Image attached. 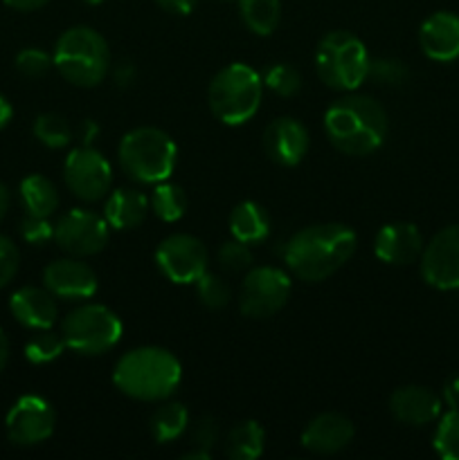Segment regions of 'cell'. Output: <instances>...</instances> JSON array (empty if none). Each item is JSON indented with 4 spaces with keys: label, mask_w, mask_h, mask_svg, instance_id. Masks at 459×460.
<instances>
[{
    "label": "cell",
    "mask_w": 459,
    "mask_h": 460,
    "mask_svg": "<svg viewBox=\"0 0 459 460\" xmlns=\"http://www.w3.org/2000/svg\"><path fill=\"white\" fill-rule=\"evenodd\" d=\"M356 245L358 238L346 225H310L292 234L284 247V261L297 279L306 283H320L349 263Z\"/></svg>",
    "instance_id": "obj_1"
},
{
    "label": "cell",
    "mask_w": 459,
    "mask_h": 460,
    "mask_svg": "<svg viewBox=\"0 0 459 460\" xmlns=\"http://www.w3.org/2000/svg\"><path fill=\"white\" fill-rule=\"evenodd\" d=\"M390 119L381 103L367 94L346 93L324 112V133L340 153L364 157L385 142Z\"/></svg>",
    "instance_id": "obj_2"
},
{
    "label": "cell",
    "mask_w": 459,
    "mask_h": 460,
    "mask_svg": "<svg viewBox=\"0 0 459 460\" xmlns=\"http://www.w3.org/2000/svg\"><path fill=\"white\" fill-rule=\"evenodd\" d=\"M183 367L174 353L158 346L133 349L115 364L112 385L140 402L166 400L180 385Z\"/></svg>",
    "instance_id": "obj_3"
},
{
    "label": "cell",
    "mask_w": 459,
    "mask_h": 460,
    "mask_svg": "<svg viewBox=\"0 0 459 460\" xmlns=\"http://www.w3.org/2000/svg\"><path fill=\"white\" fill-rule=\"evenodd\" d=\"M52 63L68 84L76 88H94L111 67V52L106 39L97 30L76 25L58 36Z\"/></svg>",
    "instance_id": "obj_4"
},
{
    "label": "cell",
    "mask_w": 459,
    "mask_h": 460,
    "mask_svg": "<svg viewBox=\"0 0 459 460\" xmlns=\"http://www.w3.org/2000/svg\"><path fill=\"white\" fill-rule=\"evenodd\" d=\"M264 94V79L246 63H230L216 72L207 88L210 111L220 124L241 126L256 115Z\"/></svg>",
    "instance_id": "obj_5"
},
{
    "label": "cell",
    "mask_w": 459,
    "mask_h": 460,
    "mask_svg": "<svg viewBox=\"0 0 459 460\" xmlns=\"http://www.w3.org/2000/svg\"><path fill=\"white\" fill-rule=\"evenodd\" d=\"M117 160L130 180L140 184H158L174 173L178 148L165 130L142 126L122 137Z\"/></svg>",
    "instance_id": "obj_6"
},
{
    "label": "cell",
    "mask_w": 459,
    "mask_h": 460,
    "mask_svg": "<svg viewBox=\"0 0 459 460\" xmlns=\"http://www.w3.org/2000/svg\"><path fill=\"white\" fill-rule=\"evenodd\" d=\"M369 54L363 40L346 30L328 31L315 49V70L322 84L354 93L369 79Z\"/></svg>",
    "instance_id": "obj_7"
},
{
    "label": "cell",
    "mask_w": 459,
    "mask_h": 460,
    "mask_svg": "<svg viewBox=\"0 0 459 460\" xmlns=\"http://www.w3.org/2000/svg\"><path fill=\"white\" fill-rule=\"evenodd\" d=\"M120 317L102 304H86L66 314L61 322V337L66 349L79 355H102L115 349L122 340Z\"/></svg>",
    "instance_id": "obj_8"
},
{
    "label": "cell",
    "mask_w": 459,
    "mask_h": 460,
    "mask_svg": "<svg viewBox=\"0 0 459 460\" xmlns=\"http://www.w3.org/2000/svg\"><path fill=\"white\" fill-rule=\"evenodd\" d=\"M291 299V279L284 270L261 265L248 270L241 283L238 308L250 319H268Z\"/></svg>",
    "instance_id": "obj_9"
},
{
    "label": "cell",
    "mask_w": 459,
    "mask_h": 460,
    "mask_svg": "<svg viewBox=\"0 0 459 460\" xmlns=\"http://www.w3.org/2000/svg\"><path fill=\"white\" fill-rule=\"evenodd\" d=\"M63 178L76 198L86 202H99L106 200L111 193L112 169L97 148L81 144L79 148H72L70 155L66 157Z\"/></svg>",
    "instance_id": "obj_10"
},
{
    "label": "cell",
    "mask_w": 459,
    "mask_h": 460,
    "mask_svg": "<svg viewBox=\"0 0 459 460\" xmlns=\"http://www.w3.org/2000/svg\"><path fill=\"white\" fill-rule=\"evenodd\" d=\"M108 236H111V225L104 216L90 209H72L54 225L52 238L66 254L81 259V256L99 254L108 245Z\"/></svg>",
    "instance_id": "obj_11"
},
{
    "label": "cell",
    "mask_w": 459,
    "mask_h": 460,
    "mask_svg": "<svg viewBox=\"0 0 459 460\" xmlns=\"http://www.w3.org/2000/svg\"><path fill=\"white\" fill-rule=\"evenodd\" d=\"M207 247L192 234H171L156 250L158 270L178 286L196 283L207 272Z\"/></svg>",
    "instance_id": "obj_12"
},
{
    "label": "cell",
    "mask_w": 459,
    "mask_h": 460,
    "mask_svg": "<svg viewBox=\"0 0 459 460\" xmlns=\"http://www.w3.org/2000/svg\"><path fill=\"white\" fill-rule=\"evenodd\" d=\"M54 425H57V416H54L52 404L40 395L18 398L4 420L9 440L18 447L45 443L54 434Z\"/></svg>",
    "instance_id": "obj_13"
},
{
    "label": "cell",
    "mask_w": 459,
    "mask_h": 460,
    "mask_svg": "<svg viewBox=\"0 0 459 460\" xmlns=\"http://www.w3.org/2000/svg\"><path fill=\"white\" fill-rule=\"evenodd\" d=\"M421 277L436 290H459V225L430 238L421 254Z\"/></svg>",
    "instance_id": "obj_14"
},
{
    "label": "cell",
    "mask_w": 459,
    "mask_h": 460,
    "mask_svg": "<svg viewBox=\"0 0 459 460\" xmlns=\"http://www.w3.org/2000/svg\"><path fill=\"white\" fill-rule=\"evenodd\" d=\"M43 286L57 299L81 301L97 292V274L90 265L76 259H58L43 270Z\"/></svg>",
    "instance_id": "obj_15"
},
{
    "label": "cell",
    "mask_w": 459,
    "mask_h": 460,
    "mask_svg": "<svg viewBox=\"0 0 459 460\" xmlns=\"http://www.w3.org/2000/svg\"><path fill=\"white\" fill-rule=\"evenodd\" d=\"M309 130L292 117H277L264 130L266 155L279 166H295L309 153Z\"/></svg>",
    "instance_id": "obj_16"
},
{
    "label": "cell",
    "mask_w": 459,
    "mask_h": 460,
    "mask_svg": "<svg viewBox=\"0 0 459 460\" xmlns=\"http://www.w3.org/2000/svg\"><path fill=\"white\" fill-rule=\"evenodd\" d=\"M423 234L414 223H387L374 238V252L387 265H410L423 254Z\"/></svg>",
    "instance_id": "obj_17"
},
{
    "label": "cell",
    "mask_w": 459,
    "mask_h": 460,
    "mask_svg": "<svg viewBox=\"0 0 459 460\" xmlns=\"http://www.w3.org/2000/svg\"><path fill=\"white\" fill-rule=\"evenodd\" d=\"M423 54L432 61L448 63L459 58V16L453 12H436L423 21L418 30Z\"/></svg>",
    "instance_id": "obj_18"
},
{
    "label": "cell",
    "mask_w": 459,
    "mask_h": 460,
    "mask_svg": "<svg viewBox=\"0 0 459 460\" xmlns=\"http://www.w3.org/2000/svg\"><path fill=\"white\" fill-rule=\"evenodd\" d=\"M441 398L426 386H400L392 394L390 411L399 422L410 427H423L441 416Z\"/></svg>",
    "instance_id": "obj_19"
},
{
    "label": "cell",
    "mask_w": 459,
    "mask_h": 460,
    "mask_svg": "<svg viewBox=\"0 0 459 460\" xmlns=\"http://www.w3.org/2000/svg\"><path fill=\"white\" fill-rule=\"evenodd\" d=\"M354 422L340 413H320L302 431V445L313 454H338L354 440Z\"/></svg>",
    "instance_id": "obj_20"
},
{
    "label": "cell",
    "mask_w": 459,
    "mask_h": 460,
    "mask_svg": "<svg viewBox=\"0 0 459 460\" xmlns=\"http://www.w3.org/2000/svg\"><path fill=\"white\" fill-rule=\"evenodd\" d=\"M57 296L48 290V288H34L25 286L16 290L9 299V310L16 317L18 323L32 331H45L52 328L57 322Z\"/></svg>",
    "instance_id": "obj_21"
},
{
    "label": "cell",
    "mask_w": 459,
    "mask_h": 460,
    "mask_svg": "<svg viewBox=\"0 0 459 460\" xmlns=\"http://www.w3.org/2000/svg\"><path fill=\"white\" fill-rule=\"evenodd\" d=\"M148 209V198L138 189H115L104 202V218L112 229H135L144 223Z\"/></svg>",
    "instance_id": "obj_22"
},
{
    "label": "cell",
    "mask_w": 459,
    "mask_h": 460,
    "mask_svg": "<svg viewBox=\"0 0 459 460\" xmlns=\"http://www.w3.org/2000/svg\"><path fill=\"white\" fill-rule=\"evenodd\" d=\"M230 232L237 241L248 243V245H256V243L266 241L270 232V216L259 202L243 200L230 214Z\"/></svg>",
    "instance_id": "obj_23"
},
{
    "label": "cell",
    "mask_w": 459,
    "mask_h": 460,
    "mask_svg": "<svg viewBox=\"0 0 459 460\" xmlns=\"http://www.w3.org/2000/svg\"><path fill=\"white\" fill-rule=\"evenodd\" d=\"M21 200L27 214L50 218L58 207V191L45 175H27L21 182Z\"/></svg>",
    "instance_id": "obj_24"
},
{
    "label": "cell",
    "mask_w": 459,
    "mask_h": 460,
    "mask_svg": "<svg viewBox=\"0 0 459 460\" xmlns=\"http://www.w3.org/2000/svg\"><path fill=\"white\" fill-rule=\"evenodd\" d=\"M264 427L256 420H243L230 431L225 454L232 460H256L264 454Z\"/></svg>",
    "instance_id": "obj_25"
},
{
    "label": "cell",
    "mask_w": 459,
    "mask_h": 460,
    "mask_svg": "<svg viewBox=\"0 0 459 460\" xmlns=\"http://www.w3.org/2000/svg\"><path fill=\"white\" fill-rule=\"evenodd\" d=\"M238 13L252 34L270 36L282 21V3L279 0H238Z\"/></svg>",
    "instance_id": "obj_26"
},
{
    "label": "cell",
    "mask_w": 459,
    "mask_h": 460,
    "mask_svg": "<svg viewBox=\"0 0 459 460\" xmlns=\"http://www.w3.org/2000/svg\"><path fill=\"white\" fill-rule=\"evenodd\" d=\"M189 427V411L180 402H166L151 416V436L156 443H174Z\"/></svg>",
    "instance_id": "obj_27"
},
{
    "label": "cell",
    "mask_w": 459,
    "mask_h": 460,
    "mask_svg": "<svg viewBox=\"0 0 459 460\" xmlns=\"http://www.w3.org/2000/svg\"><path fill=\"white\" fill-rule=\"evenodd\" d=\"M187 193L183 187L171 182H158L153 189L151 198H148V205H151L153 214L158 216L165 223H176L184 216L187 211Z\"/></svg>",
    "instance_id": "obj_28"
},
{
    "label": "cell",
    "mask_w": 459,
    "mask_h": 460,
    "mask_svg": "<svg viewBox=\"0 0 459 460\" xmlns=\"http://www.w3.org/2000/svg\"><path fill=\"white\" fill-rule=\"evenodd\" d=\"M34 137L48 148H63L72 142V128L66 117L57 112H43L34 121Z\"/></svg>",
    "instance_id": "obj_29"
},
{
    "label": "cell",
    "mask_w": 459,
    "mask_h": 460,
    "mask_svg": "<svg viewBox=\"0 0 459 460\" xmlns=\"http://www.w3.org/2000/svg\"><path fill=\"white\" fill-rule=\"evenodd\" d=\"M66 349V341L61 335H54L50 328L39 331L25 344V358L32 364H50L58 358Z\"/></svg>",
    "instance_id": "obj_30"
},
{
    "label": "cell",
    "mask_w": 459,
    "mask_h": 460,
    "mask_svg": "<svg viewBox=\"0 0 459 460\" xmlns=\"http://www.w3.org/2000/svg\"><path fill=\"white\" fill-rule=\"evenodd\" d=\"M435 449L441 458L459 460V409H450L439 418L435 431Z\"/></svg>",
    "instance_id": "obj_31"
},
{
    "label": "cell",
    "mask_w": 459,
    "mask_h": 460,
    "mask_svg": "<svg viewBox=\"0 0 459 460\" xmlns=\"http://www.w3.org/2000/svg\"><path fill=\"white\" fill-rule=\"evenodd\" d=\"M264 85L273 90L277 97H295L302 90V75L297 67L288 63H274L264 76Z\"/></svg>",
    "instance_id": "obj_32"
},
{
    "label": "cell",
    "mask_w": 459,
    "mask_h": 460,
    "mask_svg": "<svg viewBox=\"0 0 459 460\" xmlns=\"http://www.w3.org/2000/svg\"><path fill=\"white\" fill-rule=\"evenodd\" d=\"M196 292L201 304L210 310L225 308V305L230 304V296H232V290H230V286L225 283V279L212 272H205L198 279Z\"/></svg>",
    "instance_id": "obj_33"
},
{
    "label": "cell",
    "mask_w": 459,
    "mask_h": 460,
    "mask_svg": "<svg viewBox=\"0 0 459 460\" xmlns=\"http://www.w3.org/2000/svg\"><path fill=\"white\" fill-rule=\"evenodd\" d=\"M219 259L220 268L228 270V272H241V270H248L252 265V252L248 243L241 241H228L219 247Z\"/></svg>",
    "instance_id": "obj_34"
},
{
    "label": "cell",
    "mask_w": 459,
    "mask_h": 460,
    "mask_svg": "<svg viewBox=\"0 0 459 460\" xmlns=\"http://www.w3.org/2000/svg\"><path fill=\"white\" fill-rule=\"evenodd\" d=\"M52 57L39 48H25L16 54V70L27 79H39L52 67Z\"/></svg>",
    "instance_id": "obj_35"
},
{
    "label": "cell",
    "mask_w": 459,
    "mask_h": 460,
    "mask_svg": "<svg viewBox=\"0 0 459 460\" xmlns=\"http://www.w3.org/2000/svg\"><path fill=\"white\" fill-rule=\"evenodd\" d=\"M369 79L382 85H400L408 79V67L399 58H376L369 61Z\"/></svg>",
    "instance_id": "obj_36"
},
{
    "label": "cell",
    "mask_w": 459,
    "mask_h": 460,
    "mask_svg": "<svg viewBox=\"0 0 459 460\" xmlns=\"http://www.w3.org/2000/svg\"><path fill=\"white\" fill-rule=\"evenodd\" d=\"M18 265H21V252L14 245L12 238L0 234V290L14 281Z\"/></svg>",
    "instance_id": "obj_37"
},
{
    "label": "cell",
    "mask_w": 459,
    "mask_h": 460,
    "mask_svg": "<svg viewBox=\"0 0 459 460\" xmlns=\"http://www.w3.org/2000/svg\"><path fill=\"white\" fill-rule=\"evenodd\" d=\"M21 236L30 245H43L54 236V225H50V220L43 216L27 214L21 220Z\"/></svg>",
    "instance_id": "obj_38"
},
{
    "label": "cell",
    "mask_w": 459,
    "mask_h": 460,
    "mask_svg": "<svg viewBox=\"0 0 459 460\" xmlns=\"http://www.w3.org/2000/svg\"><path fill=\"white\" fill-rule=\"evenodd\" d=\"M216 440H219V425L214 418H201L192 429V445L196 447V452L210 454Z\"/></svg>",
    "instance_id": "obj_39"
},
{
    "label": "cell",
    "mask_w": 459,
    "mask_h": 460,
    "mask_svg": "<svg viewBox=\"0 0 459 460\" xmlns=\"http://www.w3.org/2000/svg\"><path fill=\"white\" fill-rule=\"evenodd\" d=\"M165 12L176 13V16H187L194 7H196L198 0H156Z\"/></svg>",
    "instance_id": "obj_40"
},
{
    "label": "cell",
    "mask_w": 459,
    "mask_h": 460,
    "mask_svg": "<svg viewBox=\"0 0 459 460\" xmlns=\"http://www.w3.org/2000/svg\"><path fill=\"white\" fill-rule=\"evenodd\" d=\"M135 75H138V70H135V66L130 61H120L115 66V84L120 88H129L135 81Z\"/></svg>",
    "instance_id": "obj_41"
},
{
    "label": "cell",
    "mask_w": 459,
    "mask_h": 460,
    "mask_svg": "<svg viewBox=\"0 0 459 460\" xmlns=\"http://www.w3.org/2000/svg\"><path fill=\"white\" fill-rule=\"evenodd\" d=\"M444 402L450 409H459V376H453L444 385Z\"/></svg>",
    "instance_id": "obj_42"
},
{
    "label": "cell",
    "mask_w": 459,
    "mask_h": 460,
    "mask_svg": "<svg viewBox=\"0 0 459 460\" xmlns=\"http://www.w3.org/2000/svg\"><path fill=\"white\" fill-rule=\"evenodd\" d=\"M50 0H4V4L12 9H18V12H34V9L45 7Z\"/></svg>",
    "instance_id": "obj_43"
},
{
    "label": "cell",
    "mask_w": 459,
    "mask_h": 460,
    "mask_svg": "<svg viewBox=\"0 0 459 460\" xmlns=\"http://www.w3.org/2000/svg\"><path fill=\"white\" fill-rule=\"evenodd\" d=\"M12 115H14L12 106H9L7 99H4L3 94H0V128H4V126H7L9 121H12Z\"/></svg>",
    "instance_id": "obj_44"
},
{
    "label": "cell",
    "mask_w": 459,
    "mask_h": 460,
    "mask_svg": "<svg viewBox=\"0 0 459 460\" xmlns=\"http://www.w3.org/2000/svg\"><path fill=\"white\" fill-rule=\"evenodd\" d=\"M97 124L94 121H86V124H81V137H84V144L86 146H90V142L94 139V135H97Z\"/></svg>",
    "instance_id": "obj_45"
},
{
    "label": "cell",
    "mask_w": 459,
    "mask_h": 460,
    "mask_svg": "<svg viewBox=\"0 0 459 460\" xmlns=\"http://www.w3.org/2000/svg\"><path fill=\"white\" fill-rule=\"evenodd\" d=\"M7 359H9V340L3 331H0V373L4 371L7 367Z\"/></svg>",
    "instance_id": "obj_46"
},
{
    "label": "cell",
    "mask_w": 459,
    "mask_h": 460,
    "mask_svg": "<svg viewBox=\"0 0 459 460\" xmlns=\"http://www.w3.org/2000/svg\"><path fill=\"white\" fill-rule=\"evenodd\" d=\"M9 202H12V196H9V189L4 187L3 182H0V220H3L4 214H7Z\"/></svg>",
    "instance_id": "obj_47"
},
{
    "label": "cell",
    "mask_w": 459,
    "mask_h": 460,
    "mask_svg": "<svg viewBox=\"0 0 459 460\" xmlns=\"http://www.w3.org/2000/svg\"><path fill=\"white\" fill-rule=\"evenodd\" d=\"M81 3H86V4H99V3H104V0H81Z\"/></svg>",
    "instance_id": "obj_48"
}]
</instances>
